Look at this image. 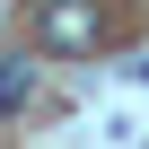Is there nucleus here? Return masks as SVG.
Here are the masks:
<instances>
[{
	"mask_svg": "<svg viewBox=\"0 0 149 149\" xmlns=\"http://www.w3.org/2000/svg\"><path fill=\"white\" fill-rule=\"evenodd\" d=\"M26 97H35V61H26V53H9V61H0V114H18Z\"/></svg>",
	"mask_w": 149,
	"mask_h": 149,
	"instance_id": "2",
	"label": "nucleus"
},
{
	"mask_svg": "<svg viewBox=\"0 0 149 149\" xmlns=\"http://www.w3.org/2000/svg\"><path fill=\"white\" fill-rule=\"evenodd\" d=\"M35 44L53 61H88L105 44V9H97V0H44V9H35Z\"/></svg>",
	"mask_w": 149,
	"mask_h": 149,
	"instance_id": "1",
	"label": "nucleus"
}]
</instances>
